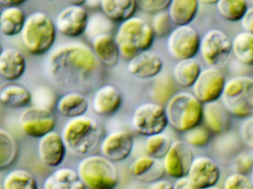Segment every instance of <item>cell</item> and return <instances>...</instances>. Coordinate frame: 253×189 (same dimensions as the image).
Returning a JSON list of instances; mask_svg holds the SVG:
<instances>
[{
  "label": "cell",
  "mask_w": 253,
  "mask_h": 189,
  "mask_svg": "<svg viewBox=\"0 0 253 189\" xmlns=\"http://www.w3.org/2000/svg\"><path fill=\"white\" fill-rule=\"evenodd\" d=\"M99 66L92 48L83 43L69 42L61 44L49 55L45 71L55 85L74 90L90 83Z\"/></svg>",
  "instance_id": "6da1fadb"
},
{
  "label": "cell",
  "mask_w": 253,
  "mask_h": 189,
  "mask_svg": "<svg viewBox=\"0 0 253 189\" xmlns=\"http://www.w3.org/2000/svg\"><path fill=\"white\" fill-rule=\"evenodd\" d=\"M67 151L81 157L93 154L101 144L102 130L97 120L90 116L70 119L61 134Z\"/></svg>",
  "instance_id": "7a4b0ae2"
},
{
  "label": "cell",
  "mask_w": 253,
  "mask_h": 189,
  "mask_svg": "<svg viewBox=\"0 0 253 189\" xmlns=\"http://www.w3.org/2000/svg\"><path fill=\"white\" fill-rule=\"evenodd\" d=\"M114 38L120 56L129 61L140 52L151 48L155 35L150 24L142 18L134 16L120 24Z\"/></svg>",
  "instance_id": "3957f363"
},
{
  "label": "cell",
  "mask_w": 253,
  "mask_h": 189,
  "mask_svg": "<svg viewBox=\"0 0 253 189\" xmlns=\"http://www.w3.org/2000/svg\"><path fill=\"white\" fill-rule=\"evenodd\" d=\"M56 26L50 16L43 11L28 15L21 39L27 52L33 56H42L53 47L56 38Z\"/></svg>",
  "instance_id": "277c9868"
},
{
  "label": "cell",
  "mask_w": 253,
  "mask_h": 189,
  "mask_svg": "<svg viewBox=\"0 0 253 189\" xmlns=\"http://www.w3.org/2000/svg\"><path fill=\"white\" fill-rule=\"evenodd\" d=\"M169 126L181 133L199 126L203 119V104L190 93H176L165 107Z\"/></svg>",
  "instance_id": "5b68a950"
},
{
  "label": "cell",
  "mask_w": 253,
  "mask_h": 189,
  "mask_svg": "<svg viewBox=\"0 0 253 189\" xmlns=\"http://www.w3.org/2000/svg\"><path fill=\"white\" fill-rule=\"evenodd\" d=\"M77 172L87 189H115L118 185V169L113 162L101 154L83 157Z\"/></svg>",
  "instance_id": "8992f818"
},
{
  "label": "cell",
  "mask_w": 253,
  "mask_h": 189,
  "mask_svg": "<svg viewBox=\"0 0 253 189\" xmlns=\"http://www.w3.org/2000/svg\"><path fill=\"white\" fill-rule=\"evenodd\" d=\"M221 99L232 115L242 118L253 115V78L236 76L229 80Z\"/></svg>",
  "instance_id": "52a82bcc"
},
{
  "label": "cell",
  "mask_w": 253,
  "mask_h": 189,
  "mask_svg": "<svg viewBox=\"0 0 253 189\" xmlns=\"http://www.w3.org/2000/svg\"><path fill=\"white\" fill-rule=\"evenodd\" d=\"M131 125L136 133L147 138L163 133L169 125L165 107L156 102L141 104L132 113Z\"/></svg>",
  "instance_id": "ba28073f"
},
{
  "label": "cell",
  "mask_w": 253,
  "mask_h": 189,
  "mask_svg": "<svg viewBox=\"0 0 253 189\" xmlns=\"http://www.w3.org/2000/svg\"><path fill=\"white\" fill-rule=\"evenodd\" d=\"M199 53L209 68H221L230 59L232 41L221 30H211L201 38Z\"/></svg>",
  "instance_id": "9c48e42d"
},
{
  "label": "cell",
  "mask_w": 253,
  "mask_h": 189,
  "mask_svg": "<svg viewBox=\"0 0 253 189\" xmlns=\"http://www.w3.org/2000/svg\"><path fill=\"white\" fill-rule=\"evenodd\" d=\"M200 43V36L192 25L177 26L168 35L167 50L178 61L194 59L199 53Z\"/></svg>",
  "instance_id": "30bf717a"
},
{
  "label": "cell",
  "mask_w": 253,
  "mask_h": 189,
  "mask_svg": "<svg viewBox=\"0 0 253 189\" xmlns=\"http://www.w3.org/2000/svg\"><path fill=\"white\" fill-rule=\"evenodd\" d=\"M19 122L21 129L27 136L38 139L54 131L56 125L52 110L37 106L24 110L19 116Z\"/></svg>",
  "instance_id": "8fae6325"
},
{
  "label": "cell",
  "mask_w": 253,
  "mask_h": 189,
  "mask_svg": "<svg viewBox=\"0 0 253 189\" xmlns=\"http://www.w3.org/2000/svg\"><path fill=\"white\" fill-rule=\"evenodd\" d=\"M226 82L224 74L218 68L202 70L193 86V95L202 104L218 101L223 94Z\"/></svg>",
  "instance_id": "7c38bea8"
},
{
  "label": "cell",
  "mask_w": 253,
  "mask_h": 189,
  "mask_svg": "<svg viewBox=\"0 0 253 189\" xmlns=\"http://www.w3.org/2000/svg\"><path fill=\"white\" fill-rule=\"evenodd\" d=\"M89 16L84 6L69 5L62 9L56 16V31L69 38H77L85 34Z\"/></svg>",
  "instance_id": "4fadbf2b"
},
{
  "label": "cell",
  "mask_w": 253,
  "mask_h": 189,
  "mask_svg": "<svg viewBox=\"0 0 253 189\" xmlns=\"http://www.w3.org/2000/svg\"><path fill=\"white\" fill-rule=\"evenodd\" d=\"M194 158L191 147L184 141H175L162 160L165 173L175 180L185 178Z\"/></svg>",
  "instance_id": "5bb4252c"
},
{
  "label": "cell",
  "mask_w": 253,
  "mask_h": 189,
  "mask_svg": "<svg viewBox=\"0 0 253 189\" xmlns=\"http://www.w3.org/2000/svg\"><path fill=\"white\" fill-rule=\"evenodd\" d=\"M134 138L127 131H114L107 135L100 144L101 155L113 163L125 161L132 154Z\"/></svg>",
  "instance_id": "9a60e30c"
},
{
  "label": "cell",
  "mask_w": 253,
  "mask_h": 189,
  "mask_svg": "<svg viewBox=\"0 0 253 189\" xmlns=\"http://www.w3.org/2000/svg\"><path fill=\"white\" fill-rule=\"evenodd\" d=\"M221 172L218 163L211 157L199 156L192 162L187 178L197 189L216 187Z\"/></svg>",
  "instance_id": "2e32d148"
},
{
  "label": "cell",
  "mask_w": 253,
  "mask_h": 189,
  "mask_svg": "<svg viewBox=\"0 0 253 189\" xmlns=\"http://www.w3.org/2000/svg\"><path fill=\"white\" fill-rule=\"evenodd\" d=\"M128 72L138 79L148 80L156 78L163 71L164 61L156 52L152 50L140 52L128 62Z\"/></svg>",
  "instance_id": "e0dca14e"
},
{
  "label": "cell",
  "mask_w": 253,
  "mask_h": 189,
  "mask_svg": "<svg viewBox=\"0 0 253 189\" xmlns=\"http://www.w3.org/2000/svg\"><path fill=\"white\" fill-rule=\"evenodd\" d=\"M67 151L62 136L55 131L44 135L39 141V157L47 167H59L65 160Z\"/></svg>",
  "instance_id": "ac0fdd59"
},
{
  "label": "cell",
  "mask_w": 253,
  "mask_h": 189,
  "mask_svg": "<svg viewBox=\"0 0 253 189\" xmlns=\"http://www.w3.org/2000/svg\"><path fill=\"white\" fill-rule=\"evenodd\" d=\"M123 104V95L118 87L105 84L99 87L93 95L91 107L96 114L108 117L115 114Z\"/></svg>",
  "instance_id": "d6986e66"
},
{
  "label": "cell",
  "mask_w": 253,
  "mask_h": 189,
  "mask_svg": "<svg viewBox=\"0 0 253 189\" xmlns=\"http://www.w3.org/2000/svg\"><path fill=\"white\" fill-rule=\"evenodd\" d=\"M129 172L137 181L147 184L161 181L166 174L162 162L148 155L135 159L130 164Z\"/></svg>",
  "instance_id": "ffe728a7"
},
{
  "label": "cell",
  "mask_w": 253,
  "mask_h": 189,
  "mask_svg": "<svg viewBox=\"0 0 253 189\" xmlns=\"http://www.w3.org/2000/svg\"><path fill=\"white\" fill-rule=\"evenodd\" d=\"M26 59L17 49L6 48L0 54V76L8 81H15L23 76Z\"/></svg>",
  "instance_id": "44dd1931"
},
{
  "label": "cell",
  "mask_w": 253,
  "mask_h": 189,
  "mask_svg": "<svg viewBox=\"0 0 253 189\" xmlns=\"http://www.w3.org/2000/svg\"><path fill=\"white\" fill-rule=\"evenodd\" d=\"M205 127L211 134H224L230 129L231 119L222 104L215 101L203 104V119Z\"/></svg>",
  "instance_id": "7402d4cb"
},
{
  "label": "cell",
  "mask_w": 253,
  "mask_h": 189,
  "mask_svg": "<svg viewBox=\"0 0 253 189\" xmlns=\"http://www.w3.org/2000/svg\"><path fill=\"white\" fill-rule=\"evenodd\" d=\"M92 50L104 66L114 68L120 60V53L114 36L105 34L92 39Z\"/></svg>",
  "instance_id": "603a6c76"
},
{
  "label": "cell",
  "mask_w": 253,
  "mask_h": 189,
  "mask_svg": "<svg viewBox=\"0 0 253 189\" xmlns=\"http://www.w3.org/2000/svg\"><path fill=\"white\" fill-rule=\"evenodd\" d=\"M56 107L61 115L72 119L85 115L89 108V101L82 93L70 92L58 100Z\"/></svg>",
  "instance_id": "cb8c5ba5"
},
{
  "label": "cell",
  "mask_w": 253,
  "mask_h": 189,
  "mask_svg": "<svg viewBox=\"0 0 253 189\" xmlns=\"http://www.w3.org/2000/svg\"><path fill=\"white\" fill-rule=\"evenodd\" d=\"M138 4L135 0H101L100 8L111 22H122L133 17Z\"/></svg>",
  "instance_id": "d4e9b609"
},
{
  "label": "cell",
  "mask_w": 253,
  "mask_h": 189,
  "mask_svg": "<svg viewBox=\"0 0 253 189\" xmlns=\"http://www.w3.org/2000/svg\"><path fill=\"white\" fill-rule=\"evenodd\" d=\"M43 189H87L77 171L71 168L56 169L44 180Z\"/></svg>",
  "instance_id": "484cf974"
},
{
  "label": "cell",
  "mask_w": 253,
  "mask_h": 189,
  "mask_svg": "<svg viewBox=\"0 0 253 189\" xmlns=\"http://www.w3.org/2000/svg\"><path fill=\"white\" fill-rule=\"evenodd\" d=\"M199 1L197 0H170L168 15L177 26L190 25L197 15Z\"/></svg>",
  "instance_id": "4316f807"
},
{
  "label": "cell",
  "mask_w": 253,
  "mask_h": 189,
  "mask_svg": "<svg viewBox=\"0 0 253 189\" xmlns=\"http://www.w3.org/2000/svg\"><path fill=\"white\" fill-rule=\"evenodd\" d=\"M32 100L31 92L18 84H8L0 89V104L12 109H22L29 105Z\"/></svg>",
  "instance_id": "83f0119b"
},
{
  "label": "cell",
  "mask_w": 253,
  "mask_h": 189,
  "mask_svg": "<svg viewBox=\"0 0 253 189\" xmlns=\"http://www.w3.org/2000/svg\"><path fill=\"white\" fill-rule=\"evenodd\" d=\"M27 16L20 7H4L0 13V32L13 37L22 32Z\"/></svg>",
  "instance_id": "f1b7e54d"
},
{
  "label": "cell",
  "mask_w": 253,
  "mask_h": 189,
  "mask_svg": "<svg viewBox=\"0 0 253 189\" xmlns=\"http://www.w3.org/2000/svg\"><path fill=\"white\" fill-rule=\"evenodd\" d=\"M202 71V66L196 59L178 61L174 68L172 78L180 87H193Z\"/></svg>",
  "instance_id": "f546056e"
},
{
  "label": "cell",
  "mask_w": 253,
  "mask_h": 189,
  "mask_svg": "<svg viewBox=\"0 0 253 189\" xmlns=\"http://www.w3.org/2000/svg\"><path fill=\"white\" fill-rule=\"evenodd\" d=\"M19 147L13 135L0 129V171L10 168L17 159Z\"/></svg>",
  "instance_id": "4dcf8cb0"
},
{
  "label": "cell",
  "mask_w": 253,
  "mask_h": 189,
  "mask_svg": "<svg viewBox=\"0 0 253 189\" xmlns=\"http://www.w3.org/2000/svg\"><path fill=\"white\" fill-rule=\"evenodd\" d=\"M232 53L242 65L253 66V34H238L232 41Z\"/></svg>",
  "instance_id": "1f68e13d"
},
{
  "label": "cell",
  "mask_w": 253,
  "mask_h": 189,
  "mask_svg": "<svg viewBox=\"0 0 253 189\" xmlns=\"http://www.w3.org/2000/svg\"><path fill=\"white\" fill-rule=\"evenodd\" d=\"M3 189H39L35 177L25 169H13L9 172L2 183Z\"/></svg>",
  "instance_id": "d6a6232c"
},
{
  "label": "cell",
  "mask_w": 253,
  "mask_h": 189,
  "mask_svg": "<svg viewBox=\"0 0 253 189\" xmlns=\"http://www.w3.org/2000/svg\"><path fill=\"white\" fill-rule=\"evenodd\" d=\"M169 135L163 133L147 137L145 141V150L147 155L156 160H163L172 144Z\"/></svg>",
  "instance_id": "836d02e7"
},
{
  "label": "cell",
  "mask_w": 253,
  "mask_h": 189,
  "mask_svg": "<svg viewBox=\"0 0 253 189\" xmlns=\"http://www.w3.org/2000/svg\"><path fill=\"white\" fill-rule=\"evenodd\" d=\"M215 5L225 20L233 22L242 20L249 7L245 0H218Z\"/></svg>",
  "instance_id": "e575fe53"
},
{
  "label": "cell",
  "mask_w": 253,
  "mask_h": 189,
  "mask_svg": "<svg viewBox=\"0 0 253 189\" xmlns=\"http://www.w3.org/2000/svg\"><path fill=\"white\" fill-rule=\"evenodd\" d=\"M176 93V84L173 78L169 76H165L159 78L155 83L150 92L154 102L163 106L166 105L169 99Z\"/></svg>",
  "instance_id": "d590c367"
},
{
  "label": "cell",
  "mask_w": 253,
  "mask_h": 189,
  "mask_svg": "<svg viewBox=\"0 0 253 189\" xmlns=\"http://www.w3.org/2000/svg\"><path fill=\"white\" fill-rule=\"evenodd\" d=\"M112 22L104 14L93 15L91 17H89L85 34L93 39L97 36L111 34L113 29Z\"/></svg>",
  "instance_id": "8d00e7d4"
},
{
  "label": "cell",
  "mask_w": 253,
  "mask_h": 189,
  "mask_svg": "<svg viewBox=\"0 0 253 189\" xmlns=\"http://www.w3.org/2000/svg\"><path fill=\"white\" fill-rule=\"evenodd\" d=\"M184 134V142L191 148H204L209 144L211 139V132L200 125Z\"/></svg>",
  "instance_id": "74e56055"
},
{
  "label": "cell",
  "mask_w": 253,
  "mask_h": 189,
  "mask_svg": "<svg viewBox=\"0 0 253 189\" xmlns=\"http://www.w3.org/2000/svg\"><path fill=\"white\" fill-rule=\"evenodd\" d=\"M32 94L33 106L44 107L52 110L56 106V98L54 92L47 87H40L34 90Z\"/></svg>",
  "instance_id": "f35d334b"
},
{
  "label": "cell",
  "mask_w": 253,
  "mask_h": 189,
  "mask_svg": "<svg viewBox=\"0 0 253 189\" xmlns=\"http://www.w3.org/2000/svg\"><path fill=\"white\" fill-rule=\"evenodd\" d=\"M172 24V22H171L168 12L163 11L154 14L150 25L154 33L155 37L158 38H164V37H168L172 31L171 29Z\"/></svg>",
  "instance_id": "ab89813d"
},
{
  "label": "cell",
  "mask_w": 253,
  "mask_h": 189,
  "mask_svg": "<svg viewBox=\"0 0 253 189\" xmlns=\"http://www.w3.org/2000/svg\"><path fill=\"white\" fill-rule=\"evenodd\" d=\"M223 189H253V184L248 175L233 173L226 178Z\"/></svg>",
  "instance_id": "60d3db41"
},
{
  "label": "cell",
  "mask_w": 253,
  "mask_h": 189,
  "mask_svg": "<svg viewBox=\"0 0 253 189\" xmlns=\"http://www.w3.org/2000/svg\"><path fill=\"white\" fill-rule=\"evenodd\" d=\"M170 0H138L137 4L143 11L152 14L166 11L169 7Z\"/></svg>",
  "instance_id": "b9f144b4"
},
{
  "label": "cell",
  "mask_w": 253,
  "mask_h": 189,
  "mask_svg": "<svg viewBox=\"0 0 253 189\" xmlns=\"http://www.w3.org/2000/svg\"><path fill=\"white\" fill-rule=\"evenodd\" d=\"M234 173L248 175L253 171V159L249 154L242 153L238 154L232 165Z\"/></svg>",
  "instance_id": "7bdbcfd3"
},
{
  "label": "cell",
  "mask_w": 253,
  "mask_h": 189,
  "mask_svg": "<svg viewBox=\"0 0 253 189\" xmlns=\"http://www.w3.org/2000/svg\"><path fill=\"white\" fill-rule=\"evenodd\" d=\"M240 136L244 144L253 150V115L246 117L240 126Z\"/></svg>",
  "instance_id": "ee69618b"
},
{
  "label": "cell",
  "mask_w": 253,
  "mask_h": 189,
  "mask_svg": "<svg viewBox=\"0 0 253 189\" xmlns=\"http://www.w3.org/2000/svg\"><path fill=\"white\" fill-rule=\"evenodd\" d=\"M241 22L245 32L253 34V7H248Z\"/></svg>",
  "instance_id": "f6af8a7d"
},
{
  "label": "cell",
  "mask_w": 253,
  "mask_h": 189,
  "mask_svg": "<svg viewBox=\"0 0 253 189\" xmlns=\"http://www.w3.org/2000/svg\"><path fill=\"white\" fill-rule=\"evenodd\" d=\"M235 136L236 135H229V143H227L224 137L221 138L219 146V148L221 149V151H224V152H226V151L231 152L232 150H235V148H236V147H237V145L239 144V141H238L237 138Z\"/></svg>",
  "instance_id": "bcb514c9"
},
{
  "label": "cell",
  "mask_w": 253,
  "mask_h": 189,
  "mask_svg": "<svg viewBox=\"0 0 253 189\" xmlns=\"http://www.w3.org/2000/svg\"><path fill=\"white\" fill-rule=\"evenodd\" d=\"M172 184L173 189H197L187 177L175 180V182Z\"/></svg>",
  "instance_id": "7dc6e473"
},
{
  "label": "cell",
  "mask_w": 253,
  "mask_h": 189,
  "mask_svg": "<svg viewBox=\"0 0 253 189\" xmlns=\"http://www.w3.org/2000/svg\"><path fill=\"white\" fill-rule=\"evenodd\" d=\"M149 189H173V184L167 180H161L151 184Z\"/></svg>",
  "instance_id": "c3c4849f"
},
{
  "label": "cell",
  "mask_w": 253,
  "mask_h": 189,
  "mask_svg": "<svg viewBox=\"0 0 253 189\" xmlns=\"http://www.w3.org/2000/svg\"><path fill=\"white\" fill-rule=\"evenodd\" d=\"M25 1V0H0V6L4 7H19Z\"/></svg>",
  "instance_id": "681fc988"
},
{
  "label": "cell",
  "mask_w": 253,
  "mask_h": 189,
  "mask_svg": "<svg viewBox=\"0 0 253 189\" xmlns=\"http://www.w3.org/2000/svg\"><path fill=\"white\" fill-rule=\"evenodd\" d=\"M100 1L101 0H99V1H97V0H86L84 5H87L90 8H96V7H100Z\"/></svg>",
  "instance_id": "f907efd6"
},
{
  "label": "cell",
  "mask_w": 253,
  "mask_h": 189,
  "mask_svg": "<svg viewBox=\"0 0 253 189\" xmlns=\"http://www.w3.org/2000/svg\"><path fill=\"white\" fill-rule=\"evenodd\" d=\"M85 2L86 0H72V1H69V4L71 5L75 6H84Z\"/></svg>",
  "instance_id": "816d5d0a"
},
{
  "label": "cell",
  "mask_w": 253,
  "mask_h": 189,
  "mask_svg": "<svg viewBox=\"0 0 253 189\" xmlns=\"http://www.w3.org/2000/svg\"><path fill=\"white\" fill-rule=\"evenodd\" d=\"M200 2L205 4H216L218 0L217 1H215V0H204V1H199V3Z\"/></svg>",
  "instance_id": "f5cc1de1"
},
{
  "label": "cell",
  "mask_w": 253,
  "mask_h": 189,
  "mask_svg": "<svg viewBox=\"0 0 253 189\" xmlns=\"http://www.w3.org/2000/svg\"><path fill=\"white\" fill-rule=\"evenodd\" d=\"M222 189L221 188H219V187H211V188H208V189Z\"/></svg>",
  "instance_id": "db71d44e"
},
{
  "label": "cell",
  "mask_w": 253,
  "mask_h": 189,
  "mask_svg": "<svg viewBox=\"0 0 253 189\" xmlns=\"http://www.w3.org/2000/svg\"><path fill=\"white\" fill-rule=\"evenodd\" d=\"M2 45H1V42H0V54H1V52H2Z\"/></svg>",
  "instance_id": "11a10c76"
},
{
  "label": "cell",
  "mask_w": 253,
  "mask_h": 189,
  "mask_svg": "<svg viewBox=\"0 0 253 189\" xmlns=\"http://www.w3.org/2000/svg\"><path fill=\"white\" fill-rule=\"evenodd\" d=\"M0 189H3L2 184H1V183H0Z\"/></svg>",
  "instance_id": "9f6ffc18"
},
{
  "label": "cell",
  "mask_w": 253,
  "mask_h": 189,
  "mask_svg": "<svg viewBox=\"0 0 253 189\" xmlns=\"http://www.w3.org/2000/svg\"><path fill=\"white\" fill-rule=\"evenodd\" d=\"M251 181H252L253 184V173H252V178H251Z\"/></svg>",
  "instance_id": "6f0895ef"
},
{
  "label": "cell",
  "mask_w": 253,
  "mask_h": 189,
  "mask_svg": "<svg viewBox=\"0 0 253 189\" xmlns=\"http://www.w3.org/2000/svg\"><path fill=\"white\" fill-rule=\"evenodd\" d=\"M0 13H1V10H0Z\"/></svg>",
  "instance_id": "680465c9"
}]
</instances>
